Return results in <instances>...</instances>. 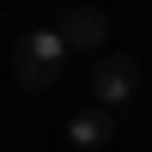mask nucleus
I'll return each mask as SVG.
<instances>
[{
	"label": "nucleus",
	"mask_w": 152,
	"mask_h": 152,
	"mask_svg": "<svg viewBox=\"0 0 152 152\" xmlns=\"http://www.w3.org/2000/svg\"><path fill=\"white\" fill-rule=\"evenodd\" d=\"M55 37H61V49H67V55H73V49H97V43L110 37V18H104L97 6H73V12H61Z\"/></svg>",
	"instance_id": "7ed1b4c3"
},
{
	"label": "nucleus",
	"mask_w": 152,
	"mask_h": 152,
	"mask_svg": "<svg viewBox=\"0 0 152 152\" xmlns=\"http://www.w3.org/2000/svg\"><path fill=\"white\" fill-rule=\"evenodd\" d=\"M67 140L73 146H110L116 140V116H110V110H79V116L67 122Z\"/></svg>",
	"instance_id": "20e7f679"
},
{
	"label": "nucleus",
	"mask_w": 152,
	"mask_h": 152,
	"mask_svg": "<svg viewBox=\"0 0 152 152\" xmlns=\"http://www.w3.org/2000/svg\"><path fill=\"white\" fill-rule=\"evenodd\" d=\"M91 91H97V104H104V110H122L134 91H140V67H134L128 55H104V61H97V73H91Z\"/></svg>",
	"instance_id": "f03ea898"
},
{
	"label": "nucleus",
	"mask_w": 152,
	"mask_h": 152,
	"mask_svg": "<svg viewBox=\"0 0 152 152\" xmlns=\"http://www.w3.org/2000/svg\"><path fill=\"white\" fill-rule=\"evenodd\" d=\"M61 67H67V49H61L55 31L18 37V49H12V79H18L24 91H49V85L61 79Z\"/></svg>",
	"instance_id": "f257e3e1"
}]
</instances>
